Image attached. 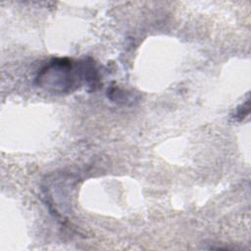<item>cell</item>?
<instances>
[{"label":"cell","instance_id":"1","mask_svg":"<svg viewBox=\"0 0 251 251\" xmlns=\"http://www.w3.org/2000/svg\"><path fill=\"white\" fill-rule=\"evenodd\" d=\"M93 69L75 64L68 59H54L47 64L38 74L37 80L40 86L56 92H66L75 87L82 76L86 80L93 79Z\"/></svg>","mask_w":251,"mask_h":251},{"label":"cell","instance_id":"2","mask_svg":"<svg viewBox=\"0 0 251 251\" xmlns=\"http://www.w3.org/2000/svg\"><path fill=\"white\" fill-rule=\"evenodd\" d=\"M241 107H242V109H245V106H244V105H242ZM245 111H246V112L249 111V104L246 105V110H245ZM243 112H244V110H243ZM243 112L240 111V110H236V115H235V117H236V118H240V119H242V118L244 119L245 115L243 114Z\"/></svg>","mask_w":251,"mask_h":251}]
</instances>
